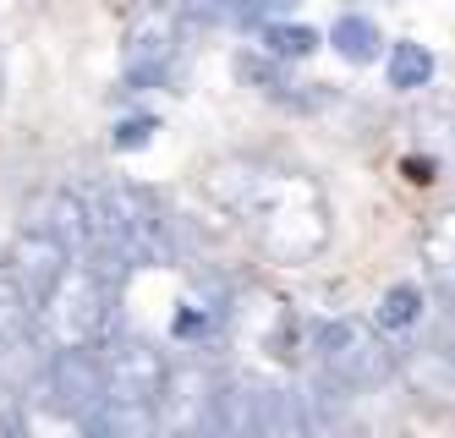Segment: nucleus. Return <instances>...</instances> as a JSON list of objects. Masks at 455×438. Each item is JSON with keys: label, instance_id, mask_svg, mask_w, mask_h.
I'll return each instance as SVG.
<instances>
[{"label": "nucleus", "instance_id": "11", "mask_svg": "<svg viewBox=\"0 0 455 438\" xmlns=\"http://www.w3.org/2000/svg\"><path fill=\"white\" fill-rule=\"evenodd\" d=\"M264 6L269 0H181V17L192 22H209V28H258L264 22Z\"/></svg>", "mask_w": 455, "mask_h": 438}, {"label": "nucleus", "instance_id": "13", "mask_svg": "<svg viewBox=\"0 0 455 438\" xmlns=\"http://www.w3.org/2000/svg\"><path fill=\"white\" fill-rule=\"evenodd\" d=\"M330 44H335V55H346V60H356V66H368L373 55H379V28L368 22V17H340L335 28H330Z\"/></svg>", "mask_w": 455, "mask_h": 438}, {"label": "nucleus", "instance_id": "14", "mask_svg": "<svg viewBox=\"0 0 455 438\" xmlns=\"http://www.w3.org/2000/svg\"><path fill=\"white\" fill-rule=\"evenodd\" d=\"M258 44L280 60H302V55L318 50V33L302 28V22H258Z\"/></svg>", "mask_w": 455, "mask_h": 438}, {"label": "nucleus", "instance_id": "10", "mask_svg": "<svg viewBox=\"0 0 455 438\" xmlns=\"http://www.w3.org/2000/svg\"><path fill=\"white\" fill-rule=\"evenodd\" d=\"M422 263H428L434 296H455V209H439L422 225Z\"/></svg>", "mask_w": 455, "mask_h": 438}, {"label": "nucleus", "instance_id": "9", "mask_svg": "<svg viewBox=\"0 0 455 438\" xmlns=\"http://www.w3.org/2000/svg\"><path fill=\"white\" fill-rule=\"evenodd\" d=\"M307 427H313V417H307V406H302L297 389L252 378V433H264V438H291V433H307Z\"/></svg>", "mask_w": 455, "mask_h": 438}, {"label": "nucleus", "instance_id": "12", "mask_svg": "<svg viewBox=\"0 0 455 438\" xmlns=\"http://www.w3.org/2000/svg\"><path fill=\"white\" fill-rule=\"evenodd\" d=\"M434 77V55L401 39V44H389V88H401V93H417V88H428Z\"/></svg>", "mask_w": 455, "mask_h": 438}, {"label": "nucleus", "instance_id": "1", "mask_svg": "<svg viewBox=\"0 0 455 438\" xmlns=\"http://www.w3.org/2000/svg\"><path fill=\"white\" fill-rule=\"evenodd\" d=\"M204 197L252 230L269 263H313L330 247V197L323 187L291 164L231 154L204 171Z\"/></svg>", "mask_w": 455, "mask_h": 438}, {"label": "nucleus", "instance_id": "2", "mask_svg": "<svg viewBox=\"0 0 455 438\" xmlns=\"http://www.w3.org/2000/svg\"><path fill=\"white\" fill-rule=\"evenodd\" d=\"M116 280L105 268H93L88 258H72L67 275L50 285V296L39 301V329H44V346H100L110 334L116 318Z\"/></svg>", "mask_w": 455, "mask_h": 438}, {"label": "nucleus", "instance_id": "6", "mask_svg": "<svg viewBox=\"0 0 455 438\" xmlns=\"http://www.w3.org/2000/svg\"><path fill=\"white\" fill-rule=\"evenodd\" d=\"M22 225L34 230H50L72 258H88L93 252V214H88V197L77 187H50V192H34L28 197V214Z\"/></svg>", "mask_w": 455, "mask_h": 438}, {"label": "nucleus", "instance_id": "7", "mask_svg": "<svg viewBox=\"0 0 455 438\" xmlns=\"http://www.w3.org/2000/svg\"><path fill=\"white\" fill-rule=\"evenodd\" d=\"M17 275V285L34 296V301H44L50 296V285L67 275V263H72V252L55 242L50 230H34V225H22L17 235H12V247H6V258H0Z\"/></svg>", "mask_w": 455, "mask_h": 438}, {"label": "nucleus", "instance_id": "18", "mask_svg": "<svg viewBox=\"0 0 455 438\" xmlns=\"http://www.w3.org/2000/svg\"><path fill=\"white\" fill-rule=\"evenodd\" d=\"M0 93H6V77H0Z\"/></svg>", "mask_w": 455, "mask_h": 438}, {"label": "nucleus", "instance_id": "17", "mask_svg": "<svg viewBox=\"0 0 455 438\" xmlns=\"http://www.w3.org/2000/svg\"><path fill=\"white\" fill-rule=\"evenodd\" d=\"M148 131H154V121H121L116 148H138V143H148Z\"/></svg>", "mask_w": 455, "mask_h": 438}, {"label": "nucleus", "instance_id": "5", "mask_svg": "<svg viewBox=\"0 0 455 438\" xmlns=\"http://www.w3.org/2000/svg\"><path fill=\"white\" fill-rule=\"evenodd\" d=\"M100 356H105V384H110V400L121 406H159V394L171 384V356L159 351L143 334H105L100 340Z\"/></svg>", "mask_w": 455, "mask_h": 438}, {"label": "nucleus", "instance_id": "4", "mask_svg": "<svg viewBox=\"0 0 455 438\" xmlns=\"http://www.w3.org/2000/svg\"><path fill=\"white\" fill-rule=\"evenodd\" d=\"M176 55H181V12L176 6H143L126 22V39H121L126 88H159L171 77Z\"/></svg>", "mask_w": 455, "mask_h": 438}, {"label": "nucleus", "instance_id": "8", "mask_svg": "<svg viewBox=\"0 0 455 438\" xmlns=\"http://www.w3.org/2000/svg\"><path fill=\"white\" fill-rule=\"evenodd\" d=\"M214 394L220 378H209L204 367H171V384L159 394V422L181 433H214Z\"/></svg>", "mask_w": 455, "mask_h": 438}, {"label": "nucleus", "instance_id": "15", "mask_svg": "<svg viewBox=\"0 0 455 438\" xmlns=\"http://www.w3.org/2000/svg\"><path fill=\"white\" fill-rule=\"evenodd\" d=\"M422 318V285H389L379 301V329H411Z\"/></svg>", "mask_w": 455, "mask_h": 438}, {"label": "nucleus", "instance_id": "3", "mask_svg": "<svg viewBox=\"0 0 455 438\" xmlns=\"http://www.w3.org/2000/svg\"><path fill=\"white\" fill-rule=\"evenodd\" d=\"M313 356H318V378L340 384L346 394L379 389L401 373L395 346L384 340V329L363 323V318H330L313 329Z\"/></svg>", "mask_w": 455, "mask_h": 438}, {"label": "nucleus", "instance_id": "16", "mask_svg": "<svg viewBox=\"0 0 455 438\" xmlns=\"http://www.w3.org/2000/svg\"><path fill=\"white\" fill-rule=\"evenodd\" d=\"M434 351L444 362H455V296H439V313H434Z\"/></svg>", "mask_w": 455, "mask_h": 438}]
</instances>
